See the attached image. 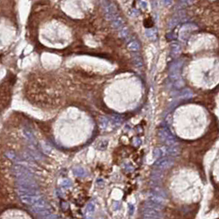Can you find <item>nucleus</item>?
<instances>
[{
    "instance_id": "nucleus-1",
    "label": "nucleus",
    "mask_w": 219,
    "mask_h": 219,
    "mask_svg": "<svg viewBox=\"0 0 219 219\" xmlns=\"http://www.w3.org/2000/svg\"><path fill=\"white\" fill-rule=\"evenodd\" d=\"M12 172L14 174L15 177L17 178V180L25 179V178L32 177V173L30 172L27 168H25L24 166H22V165H14L13 168H12Z\"/></svg>"
},
{
    "instance_id": "nucleus-2",
    "label": "nucleus",
    "mask_w": 219,
    "mask_h": 219,
    "mask_svg": "<svg viewBox=\"0 0 219 219\" xmlns=\"http://www.w3.org/2000/svg\"><path fill=\"white\" fill-rule=\"evenodd\" d=\"M19 198L22 203H24L27 205H33L35 203H36L39 200L41 199L40 194H35V195H19Z\"/></svg>"
},
{
    "instance_id": "nucleus-3",
    "label": "nucleus",
    "mask_w": 219,
    "mask_h": 219,
    "mask_svg": "<svg viewBox=\"0 0 219 219\" xmlns=\"http://www.w3.org/2000/svg\"><path fill=\"white\" fill-rule=\"evenodd\" d=\"M173 164H174V161L170 157H164V158H161L159 159L158 161H157L154 165L158 169L163 170V169H166V168L172 166Z\"/></svg>"
},
{
    "instance_id": "nucleus-4",
    "label": "nucleus",
    "mask_w": 219,
    "mask_h": 219,
    "mask_svg": "<svg viewBox=\"0 0 219 219\" xmlns=\"http://www.w3.org/2000/svg\"><path fill=\"white\" fill-rule=\"evenodd\" d=\"M47 208H48V204L45 202V200H43V199H41L36 203H35L34 204L32 205L31 208H32V211L33 213H39L40 212H41L43 210L47 209Z\"/></svg>"
},
{
    "instance_id": "nucleus-5",
    "label": "nucleus",
    "mask_w": 219,
    "mask_h": 219,
    "mask_svg": "<svg viewBox=\"0 0 219 219\" xmlns=\"http://www.w3.org/2000/svg\"><path fill=\"white\" fill-rule=\"evenodd\" d=\"M161 212L156 210L150 209V208H144V219H161Z\"/></svg>"
},
{
    "instance_id": "nucleus-6",
    "label": "nucleus",
    "mask_w": 219,
    "mask_h": 219,
    "mask_svg": "<svg viewBox=\"0 0 219 219\" xmlns=\"http://www.w3.org/2000/svg\"><path fill=\"white\" fill-rule=\"evenodd\" d=\"M148 202H150L152 203V204H154L160 205V206H163V204L164 202H165V199L152 192L151 194L149 195Z\"/></svg>"
},
{
    "instance_id": "nucleus-7",
    "label": "nucleus",
    "mask_w": 219,
    "mask_h": 219,
    "mask_svg": "<svg viewBox=\"0 0 219 219\" xmlns=\"http://www.w3.org/2000/svg\"><path fill=\"white\" fill-rule=\"evenodd\" d=\"M190 25H185L184 27H182V29L180 30V38L185 41L189 37V35L190 33Z\"/></svg>"
},
{
    "instance_id": "nucleus-8",
    "label": "nucleus",
    "mask_w": 219,
    "mask_h": 219,
    "mask_svg": "<svg viewBox=\"0 0 219 219\" xmlns=\"http://www.w3.org/2000/svg\"><path fill=\"white\" fill-rule=\"evenodd\" d=\"M22 134H23V136L25 137V139H27V141L30 142V143H32V144H36V139H35L34 135L28 129H23L22 130Z\"/></svg>"
},
{
    "instance_id": "nucleus-9",
    "label": "nucleus",
    "mask_w": 219,
    "mask_h": 219,
    "mask_svg": "<svg viewBox=\"0 0 219 219\" xmlns=\"http://www.w3.org/2000/svg\"><path fill=\"white\" fill-rule=\"evenodd\" d=\"M165 152H166L168 155H170V156L175 157L177 156V155H179V153H180V150H179V148H178L177 147L172 146V147H169L168 148H166Z\"/></svg>"
},
{
    "instance_id": "nucleus-10",
    "label": "nucleus",
    "mask_w": 219,
    "mask_h": 219,
    "mask_svg": "<svg viewBox=\"0 0 219 219\" xmlns=\"http://www.w3.org/2000/svg\"><path fill=\"white\" fill-rule=\"evenodd\" d=\"M180 97L182 99H190L193 97V92L189 89H185L181 92Z\"/></svg>"
},
{
    "instance_id": "nucleus-11",
    "label": "nucleus",
    "mask_w": 219,
    "mask_h": 219,
    "mask_svg": "<svg viewBox=\"0 0 219 219\" xmlns=\"http://www.w3.org/2000/svg\"><path fill=\"white\" fill-rule=\"evenodd\" d=\"M105 14H112V13H117L116 7L114 4H109L105 6Z\"/></svg>"
},
{
    "instance_id": "nucleus-12",
    "label": "nucleus",
    "mask_w": 219,
    "mask_h": 219,
    "mask_svg": "<svg viewBox=\"0 0 219 219\" xmlns=\"http://www.w3.org/2000/svg\"><path fill=\"white\" fill-rule=\"evenodd\" d=\"M124 24V21L122 19L121 17H117L114 21H112V26L114 28L117 29V28H119L120 27H122V25Z\"/></svg>"
},
{
    "instance_id": "nucleus-13",
    "label": "nucleus",
    "mask_w": 219,
    "mask_h": 219,
    "mask_svg": "<svg viewBox=\"0 0 219 219\" xmlns=\"http://www.w3.org/2000/svg\"><path fill=\"white\" fill-rule=\"evenodd\" d=\"M128 49L130 51L136 52L139 49V44L137 41H132L128 45Z\"/></svg>"
},
{
    "instance_id": "nucleus-14",
    "label": "nucleus",
    "mask_w": 219,
    "mask_h": 219,
    "mask_svg": "<svg viewBox=\"0 0 219 219\" xmlns=\"http://www.w3.org/2000/svg\"><path fill=\"white\" fill-rule=\"evenodd\" d=\"M73 172L77 176H79V177H83L86 175V171L82 167H76L73 170Z\"/></svg>"
},
{
    "instance_id": "nucleus-15",
    "label": "nucleus",
    "mask_w": 219,
    "mask_h": 219,
    "mask_svg": "<svg viewBox=\"0 0 219 219\" xmlns=\"http://www.w3.org/2000/svg\"><path fill=\"white\" fill-rule=\"evenodd\" d=\"M5 155L8 157L9 159H11V160H12V161H14L15 162H17V161L19 159V157L17 156V154L15 153V152H13L12 151H8L6 153H5Z\"/></svg>"
},
{
    "instance_id": "nucleus-16",
    "label": "nucleus",
    "mask_w": 219,
    "mask_h": 219,
    "mask_svg": "<svg viewBox=\"0 0 219 219\" xmlns=\"http://www.w3.org/2000/svg\"><path fill=\"white\" fill-rule=\"evenodd\" d=\"M133 60H134V63L135 64V66L138 67V68H140V67L143 66V60H142L141 57L139 55L134 56Z\"/></svg>"
},
{
    "instance_id": "nucleus-17",
    "label": "nucleus",
    "mask_w": 219,
    "mask_h": 219,
    "mask_svg": "<svg viewBox=\"0 0 219 219\" xmlns=\"http://www.w3.org/2000/svg\"><path fill=\"white\" fill-rule=\"evenodd\" d=\"M145 35H146V36L148 37V38H149V39L153 40L154 38H156V32H155V31H154L153 29L146 30Z\"/></svg>"
},
{
    "instance_id": "nucleus-18",
    "label": "nucleus",
    "mask_w": 219,
    "mask_h": 219,
    "mask_svg": "<svg viewBox=\"0 0 219 219\" xmlns=\"http://www.w3.org/2000/svg\"><path fill=\"white\" fill-rule=\"evenodd\" d=\"M99 123H100L101 127L102 129H105V128L108 126L109 121H108V119H106L105 117H101L100 119H99Z\"/></svg>"
},
{
    "instance_id": "nucleus-19",
    "label": "nucleus",
    "mask_w": 219,
    "mask_h": 219,
    "mask_svg": "<svg viewBox=\"0 0 219 219\" xmlns=\"http://www.w3.org/2000/svg\"><path fill=\"white\" fill-rule=\"evenodd\" d=\"M171 50H172L173 53L178 54L180 50V45H179V44H177V43H173V44L171 45Z\"/></svg>"
},
{
    "instance_id": "nucleus-20",
    "label": "nucleus",
    "mask_w": 219,
    "mask_h": 219,
    "mask_svg": "<svg viewBox=\"0 0 219 219\" xmlns=\"http://www.w3.org/2000/svg\"><path fill=\"white\" fill-rule=\"evenodd\" d=\"M128 34H129V30H128V28H127V27H124V28H122L121 31L119 32V36L122 37V38L126 37L127 36H128Z\"/></svg>"
},
{
    "instance_id": "nucleus-21",
    "label": "nucleus",
    "mask_w": 219,
    "mask_h": 219,
    "mask_svg": "<svg viewBox=\"0 0 219 219\" xmlns=\"http://www.w3.org/2000/svg\"><path fill=\"white\" fill-rule=\"evenodd\" d=\"M39 216L41 217H47V216H49V214H51V212H50V210L49 209H45L43 210V211H41V212H40L39 213Z\"/></svg>"
},
{
    "instance_id": "nucleus-22",
    "label": "nucleus",
    "mask_w": 219,
    "mask_h": 219,
    "mask_svg": "<svg viewBox=\"0 0 219 219\" xmlns=\"http://www.w3.org/2000/svg\"><path fill=\"white\" fill-rule=\"evenodd\" d=\"M107 145H108V142L105 141V140H103V141L100 142V143L98 144L97 148L101 149V150H103V149L106 148Z\"/></svg>"
},
{
    "instance_id": "nucleus-23",
    "label": "nucleus",
    "mask_w": 219,
    "mask_h": 219,
    "mask_svg": "<svg viewBox=\"0 0 219 219\" xmlns=\"http://www.w3.org/2000/svg\"><path fill=\"white\" fill-rule=\"evenodd\" d=\"M112 119H113L115 123H119V122L121 121V118H120V116L118 115V114H113V115H112Z\"/></svg>"
},
{
    "instance_id": "nucleus-24",
    "label": "nucleus",
    "mask_w": 219,
    "mask_h": 219,
    "mask_svg": "<svg viewBox=\"0 0 219 219\" xmlns=\"http://www.w3.org/2000/svg\"><path fill=\"white\" fill-rule=\"evenodd\" d=\"M178 22H179V20L177 19V18H173L172 20H171V22H170V28H171V27H175V26H176V25L178 24Z\"/></svg>"
},
{
    "instance_id": "nucleus-25",
    "label": "nucleus",
    "mask_w": 219,
    "mask_h": 219,
    "mask_svg": "<svg viewBox=\"0 0 219 219\" xmlns=\"http://www.w3.org/2000/svg\"><path fill=\"white\" fill-rule=\"evenodd\" d=\"M42 148L44 149L45 152H49L50 150H51V148H50L49 146H47L46 144H43V145H42Z\"/></svg>"
},
{
    "instance_id": "nucleus-26",
    "label": "nucleus",
    "mask_w": 219,
    "mask_h": 219,
    "mask_svg": "<svg viewBox=\"0 0 219 219\" xmlns=\"http://www.w3.org/2000/svg\"><path fill=\"white\" fill-rule=\"evenodd\" d=\"M62 185L63 186H70L71 182L68 180H63L62 181Z\"/></svg>"
},
{
    "instance_id": "nucleus-27",
    "label": "nucleus",
    "mask_w": 219,
    "mask_h": 219,
    "mask_svg": "<svg viewBox=\"0 0 219 219\" xmlns=\"http://www.w3.org/2000/svg\"><path fill=\"white\" fill-rule=\"evenodd\" d=\"M41 219H57V217H56L55 215H54V214H49V216H47V217H42Z\"/></svg>"
},
{
    "instance_id": "nucleus-28",
    "label": "nucleus",
    "mask_w": 219,
    "mask_h": 219,
    "mask_svg": "<svg viewBox=\"0 0 219 219\" xmlns=\"http://www.w3.org/2000/svg\"><path fill=\"white\" fill-rule=\"evenodd\" d=\"M164 3H165V6H168V5H170L171 3H172V1H164Z\"/></svg>"
}]
</instances>
